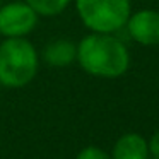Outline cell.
<instances>
[{"label":"cell","mask_w":159,"mask_h":159,"mask_svg":"<svg viewBox=\"0 0 159 159\" xmlns=\"http://www.w3.org/2000/svg\"><path fill=\"white\" fill-rule=\"evenodd\" d=\"M84 72L101 79L121 77L130 67V52L113 34L91 33L77 43V60Z\"/></svg>","instance_id":"cell-1"},{"label":"cell","mask_w":159,"mask_h":159,"mask_svg":"<svg viewBox=\"0 0 159 159\" xmlns=\"http://www.w3.org/2000/svg\"><path fill=\"white\" fill-rule=\"evenodd\" d=\"M39 55L29 39L5 38L0 43V84L19 89L31 82L38 74Z\"/></svg>","instance_id":"cell-2"},{"label":"cell","mask_w":159,"mask_h":159,"mask_svg":"<svg viewBox=\"0 0 159 159\" xmlns=\"http://www.w3.org/2000/svg\"><path fill=\"white\" fill-rule=\"evenodd\" d=\"M82 24L93 33L113 34L125 28L132 14L130 0H74Z\"/></svg>","instance_id":"cell-3"},{"label":"cell","mask_w":159,"mask_h":159,"mask_svg":"<svg viewBox=\"0 0 159 159\" xmlns=\"http://www.w3.org/2000/svg\"><path fill=\"white\" fill-rule=\"evenodd\" d=\"M38 12L26 2H9L0 5V34L4 38H26L38 24Z\"/></svg>","instance_id":"cell-4"},{"label":"cell","mask_w":159,"mask_h":159,"mask_svg":"<svg viewBox=\"0 0 159 159\" xmlns=\"http://www.w3.org/2000/svg\"><path fill=\"white\" fill-rule=\"evenodd\" d=\"M128 34L142 46L159 45V12L152 9H142L130 14L127 24Z\"/></svg>","instance_id":"cell-5"},{"label":"cell","mask_w":159,"mask_h":159,"mask_svg":"<svg viewBox=\"0 0 159 159\" xmlns=\"http://www.w3.org/2000/svg\"><path fill=\"white\" fill-rule=\"evenodd\" d=\"M111 159H149V142L140 134H125L115 142Z\"/></svg>","instance_id":"cell-6"},{"label":"cell","mask_w":159,"mask_h":159,"mask_svg":"<svg viewBox=\"0 0 159 159\" xmlns=\"http://www.w3.org/2000/svg\"><path fill=\"white\" fill-rule=\"evenodd\" d=\"M43 60L50 67H67L77 60V43L70 39H52L43 50Z\"/></svg>","instance_id":"cell-7"},{"label":"cell","mask_w":159,"mask_h":159,"mask_svg":"<svg viewBox=\"0 0 159 159\" xmlns=\"http://www.w3.org/2000/svg\"><path fill=\"white\" fill-rule=\"evenodd\" d=\"M41 17H53L58 16L69 7L72 0H26Z\"/></svg>","instance_id":"cell-8"},{"label":"cell","mask_w":159,"mask_h":159,"mask_svg":"<svg viewBox=\"0 0 159 159\" xmlns=\"http://www.w3.org/2000/svg\"><path fill=\"white\" fill-rule=\"evenodd\" d=\"M75 159H111L103 149L94 147V145H89V147L82 149V151L77 154Z\"/></svg>","instance_id":"cell-9"},{"label":"cell","mask_w":159,"mask_h":159,"mask_svg":"<svg viewBox=\"0 0 159 159\" xmlns=\"http://www.w3.org/2000/svg\"><path fill=\"white\" fill-rule=\"evenodd\" d=\"M149 154L154 159H159V130L152 135L151 142H149Z\"/></svg>","instance_id":"cell-10"},{"label":"cell","mask_w":159,"mask_h":159,"mask_svg":"<svg viewBox=\"0 0 159 159\" xmlns=\"http://www.w3.org/2000/svg\"><path fill=\"white\" fill-rule=\"evenodd\" d=\"M0 5H2V0H0Z\"/></svg>","instance_id":"cell-11"},{"label":"cell","mask_w":159,"mask_h":159,"mask_svg":"<svg viewBox=\"0 0 159 159\" xmlns=\"http://www.w3.org/2000/svg\"><path fill=\"white\" fill-rule=\"evenodd\" d=\"M0 87H2V84H0Z\"/></svg>","instance_id":"cell-12"}]
</instances>
